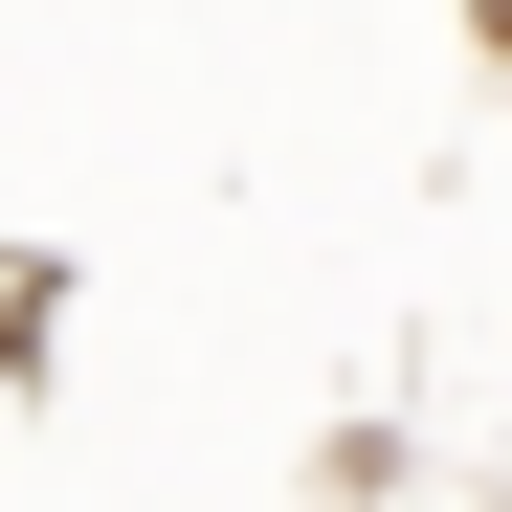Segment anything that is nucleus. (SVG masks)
I'll use <instances>...</instances> for the list:
<instances>
[{
  "mask_svg": "<svg viewBox=\"0 0 512 512\" xmlns=\"http://www.w3.org/2000/svg\"><path fill=\"white\" fill-rule=\"evenodd\" d=\"M490 23H512V0H490Z\"/></svg>",
  "mask_w": 512,
  "mask_h": 512,
  "instance_id": "obj_1",
  "label": "nucleus"
}]
</instances>
